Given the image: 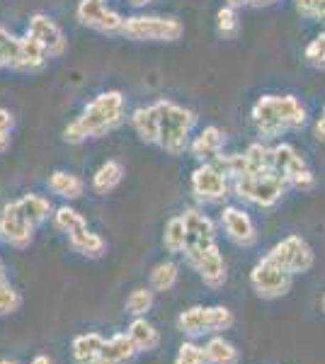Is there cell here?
<instances>
[{
  "instance_id": "cell-1",
  "label": "cell",
  "mask_w": 325,
  "mask_h": 364,
  "mask_svg": "<svg viewBox=\"0 0 325 364\" xmlns=\"http://www.w3.org/2000/svg\"><path fill=\"white\" fill-rule=\"evenodd\" d=\"M127 119V102L119 90H107L92 97L82 107V112L63 129V141L70 146L85 144L90 139H100L105 134L114 132Z\"/></svg>"
},
{
  "instance_id": "cell-2",
  "label": "cell",
  "mask_w": 325,
  "mask_h": 364,
  "mask_svg": "<svg viewBox=\"0 0 325 364\" xmlns=\"http://www.w3.org/2000/svg\"><path fill=\"white\" fill-rule=\"evenodd\" d=\"M250 119L260 141H277L289 132L304 129L309 114L294 95H262L252 105Z\"/></svg>"
},
{
  "instance_id": "cell-3",
  "label": "cell",
  "mask_w": 325,
  "mask_h": 364,
  "mask_svg": "<svg viewBox=\"0 0 325 364\" xmlns=\"http://www.w3.org/2000/svg\"><path fill=\"white\" fill-rule=\"evenodd\" d=\"M161 107V134H158V146L168 156H182L190 151L192 129L197 127V114L192 109L182 107L173 100H158Z\"/></svg>"
},
{
  "instance_id": "cell-4",
  "label": "cell",
  "mask_w": 325,
  "mask_h": 364,
  "mask_svg": "<svg viewBox=\"0 0 325 364\" xmlns=\"http://www.w3.org/2000/svg\"><path fill=\"white\" fill-rule=\"evenodd\" d=\"M233 195L243 202L252 204L257 209H272L282 202L287 192V182L282 180V175L277 170H262V173H243L238 175L233 182Z\"/></svg>"
},
{
  "instance_id": "cell-5",
  "label": "cell",
  "mask_w": 325,
  "mask_h": 364,
  "mask_svg": "<svg viewBox=\"0 0 325 364\" xmlns=\"http://www.w3.org/2000/svg\"><path fill=\"white\" fill-rule=\"evenodd\" d=\"M235 323L233 311L226 306H190L175 318V328L190 340L221 336Z\"/></svg>"
},
{
  "instance_id": "cell-6",
  "label": "cell",
  "mask_w": 325,
  "mask_h": 364,
  "mask_svg": "<svg viewBox=\"0 0 325 364\" xmlns=\"http://www.w3.org/2000/svg\"><path fill=\"white\" fill-rule=\"evenodd\" d=\"M185 34V25L177 17L161 15H134L127 17L122 37L132 42H177Z\"/></svg>"
},
{
  "instance_id": "cell-7",
  "label": "cell",
  "mask_w": 325,
  "mask_h": 364,
  "mask_svg": "<svg viewBox=\"0 0 325 364\" xmlns=\"http://www.w3.org/2000/svg\"><path fill=\"white\" fill-rule=\"evenodd\" d=\"M272 166L282 175L289 187L299 192H311L316 187V175L301 151L292 144H275L272 146Z\"/></svg>"
},
{
  "instance_id": "cell-8",
  "label": "cell",
  "mask_w": 325,
  "mask_h": 364,
  "mask_svg": "<svg viewBox=\"0 0 325 364\" xmlns=\"http://www.w3.org/2000/svg\"><path fill=\"white\" fill-rule=\"evenodd\" d=\"M267 257L275 265L287 269L289 274H306L309 269L316 265V252L309 245V240L301 236H287L282 238L277 245H272Z\"/></svg>"
},
{
  "instance_id": "cell-9",
  "label": "cell",
  "mask_w": 325,
  "mask_h": 364,
  "mask_svg": "<svg viewBox=\"0 0 325 364\" xmlns=\"http://www.w3.org/2000/svg\"><path fill=\"white\" fill-rule=\"evenodd\" d=\"M250 287L260 299H282L292 291L294 274L270 260L267 255L260 257L255 267L250 269Z\"/></svg>"
},
{
  "instance_id": "cell-10",
  "label": "cell",
  "mask_w": 325,
  "mask_h": 364,
  "mask_svg": "<svg viewBox=\"0 0 325 364\" xmlns=\"http://www.w3.org/2000/svg\"><path fill=\"white\" fill-rule=\"evenodd\" d=\"M192 195L199 204H218L228 197L230 178L214 163H199L190 178Z\"/></svg>"
},
{
  "instance_id": "cell-11",
  "label": "cell",
  "mask_w": 325,
  "mask_h": 364,
  "mask_svg": "<svg viewBox=\"0 0 325 364\" xmlns=\"http://www.w3.org/2000/svg\"><path fill=\"white\" fill-rule=\"evenodd\" d=\"M34 233L37 226L25 216V211L20 209V202H8L0 209V240L10 248L25 250L34 243Z\"/></svg>"
},
{
  "instance_id": "cell-12",
  "label": "cell",
  "mask_w": 325,
  "mask_h": 364,
  "mask_svg": "<svg viewBox=\"0 0 325 364\" xmlns=\"http://www.w3.org/2000/svg\"><path fill=\"white\" fill-rule=\"evenodd\" d=\"M185 260L209 289H221V287L226 284L228 267H226V260H223V252L218 248V243L211 245V248L194 252V255L185 257Z\"/></svg>"
},
{
  "instance_id": "cell-13",
  "label": "cell",
  "mask_w": 325,
  "mask_h": 364,
  "mask_svg": "<svg viewBox=\"0 0 325 364\" xmlns=\"http://www.w3.org/2000/svg\"><path fill=\"white\" fill-rule=\"evenodd\" d=\"M75 17L80 25L92 27L102 34H122V27L127 22L117 10L107 8L105 0H80L75 8Z\"/></svg>"
},
{
  "instance_id": "cell-14",
  "label": "cell",
  "mask_w": 325,
  "mask_h": 364,
  "mask_svg": "<svg viewBox=\"0 0 325 364\" xmlns=\"http://www.w3.org/2000/svg\"><path fill=\"white\" fill-rule=\"evenodd\" d=\"M182 219H185V228H187V248H185V257L194 255V252L211 248L216 245V224L199 209H185L182 211Z\"/></svg>"
},
{
  "instance_id": "cell-15",
  "label": "cell",
  "mask_w": 325,
  "mask_h": 364,
  "mask_svg": "<svg viewBox=\"0 0 325 364\" xmlns=\"http://www.w3.org/2000/svg\"><path fill=\"white\" fill-rule=\"evenodd\" d=\"M221 228L226 233V238L238 245V248H252L257 243V228L252 224L250 214L240 207H233V204L223 207Z\"/></svg>"
},
{
  "instance_id": "cell-16",
  "label": "cell",
  "mask_w": 325,
  "mask_h": 364,
  "mask_svg": "<svg viewBox=\"0 0 325 364\" xmlns=\"http://www.w3.org/2000/svg\"><path fill=\"white\" fill-rule=\"evenodd\" d=\"M27 34L32 39H37V42L44 46L46 54L51 58H58L66 54L68 49V39L66 34H63V29L56 25L54 20H51L49 15H32L29 17V25H27Z\"/></svg>"
},
{
  "instance_id": "cell-17",
  "label": "cell",
  "mask_w": 325,
  "mask_h": 364,
  "mask_svg": "<svg viewBox=\"0 0 325 364\" xmlns=\"http://www.w3.org/2000/svg\"><path fill=\"white\" fill-rule=\"evenodd\" d=\"M139 348L134 345V340L129 338V333H114L105 340L102 352H100L95 364H134L139 360Z\"/></svg>"
},
{
  "instance_id": "cell-18",
  "label": "cell",
  "mask_w": 325,
  "mask_h": 364,
  "mask_svg": "<svg viewBox=\"0 0 325 364\" xmlns=\"http://www.w3.org/2000/svg\"><path fill=\"white\" fill-rule=\"evenodd\" d=\"M223 146H226V134L218 127L209 124V127H204L197 136H192L190 154L197 158L199 163H211L223 154Z\"/></svg>"
},
{
  "instance_id": "cell-19",
  "label": "cell",
  "mask_w": 325,
  "mask_h": 364,
  "mask_svg": "<svg viewBox=\"0 0 325 364\" xmlns=\"http://www.w3.org/2000/svg\"><path fill=\"white\" fill-rule=\"evenodd\" d=\"M129 122H132L136 136L144 144L158 146V134H161V107H158V102L146 105V107H136L132 117H129Z\"/></svg>"
},
{
  "instance_id": "cell-20",
  "label": "cell",
  "mask_w": 325,
  "mask_h": 364,
  "mask_svg": "<svg viewBox=\"0 0 325 364\" xmlns=\"http://www.w3.org/2000/svg\"><path fill=\"white\" fill-rule=\"evenodd\" d=\"M68 248L75 255L87 257V260H100V257L107 255V240L92 231V228H80V231L68 236Z\"/></svg>"
},
{
  "instance_id": "cell-21",
  "label": "cell",
  "mask_w": 325,
  "mask_h": 364,
  "mask_svg": "<svg viewBox=\"0 0 325 364\" xmlns=\"http://www.w3.org/2000/svg\"><path fill=\"white\" fill-rule=\"evenodd\" d=\"M51 195L66 199V202H75L85 195V180L75 173H68V170H54L49 175V182H46Z\"/></svg>"
},
{
  "instance_id": "cell-22",
  "label": "cell",
  "mask_w": 325,
  "mask_h": 364,
  "mask_svg": "<svg viewBox=\"0 0 325 364\" xmlns=\"http://www.w3.org/2000/svg\"><path fill=\"white\" fill-rule=\"evenodd\" d=\"M105 340L107 338L95 331L75 336L70 340V360H73V364H95L100 352H102Z\"/></svg>"
},
{
  "instance_id": "cell-23",
  "label": "cell",
  "mask_w": 325,
  "mask_h": 364,
  "mask_svg": "<svg viewBox=\"0 0 325 364\" xmlns=\"http://www.w3.org/2000/svg\"><path fill=\"white\" fill-rule=\"evenodd\" d=\"M127 333L134 340V345L139 348L141 355H149V352H156L161 348V331L149 321V316L146 318H132Z\"/></svg>"
},
{
  "instance_id": "cell-24",
  "label": "cell",
  "mask_w": 325,
  "mask_h": 364,
  "mask_svg": "<svg viewBox=\"0 0 325 364\" xmlns=\"http://www.w3.org/2000/svg\"><path fill=\"white\" fill-rule=\"evenodd\" d=\"M49 58L51 56L46 54L44 46L27 34V37H20V51H17V61L13 70H27V73H32V70H39L44 66Z\"/></svg>"
},
{
  "instance_id": "cell-25",
  "label": "cell",
  "mask_w": 325,
  "mask_h": 364,
  "mask_svg": "<svg viewBox=\"0 0 325 364\" xmlns=\"http://www.w3.org/2000/svg\"><path fill=\"white\" fill-rule=\"evenodd\" d=\"M124 180V166L119 161H105L102 166L92 175V192L97 197H107L110 192H114Z\"/></svg>"
},
{
  "instance_id": "cell-26",
  "label": "cell",
  "mask_w": 325,
  "mask_h": 364,
  "mask_svg": "<svg viewBox=\"0 0 325 364\" xmlns=\"http://www.w3.org/2000/svg\"><path fill=\"white\" fill-rule=\"evenodd\" d=\"M20 202V209L25 211V216L29 221H32L34 226H41V224H46V221L54 216V207H51V202L46 197H41V195H34V192H29V195L25 197H20L17 199Z\"/></svg>"
},
{
  "instance_id": "cell-27",
  "label": "cell",
  "mask_w": 325,
  "mask_h": 364,
  "mask_svg": "<svg viewBox=\"0 0 325 364\" xmlns=\"http://www.w3.org/2000/svg\"><path fill=\"white\" fill-rule=\"evenodd\" d=\"M177 279H180V265L175 260H163L151 269L149 287L156 294H165V291L175 289Z\"/></svg>"
},
{
  "instance_id": "cell-28",
  "label": "cell",
  "mask_w": 325,
  "mask_h": 364,
  "mask_svg": "<svg viewBox=\"0 0 325 364\" xmlns=\"http://www.w3.org/2000/svg\"><path fill=\"white\" fill-rule=\"evenodd\" d=\"M153 306H156V291L151 287H136L132 294L127 296V301H124V311L132 318H146L153 311Z\"/></svg>"
},
{
  "instance_id": "cell-29",
  "label": "cell",
  "mask_w": 325,
  "mask_h": 364,
  "mask_svg": "<svg viewBox=\"0 0 325 364\" xmlns=\"http://www.w3.org/2000/svg\"><path fill=\"white\" fill-rule=\"evenodd\" d=\"M206 355H209L211 364H238L240 362V352L230 340L223 336H211L204 343Z\"/></svg>"
},
{
  "instance_id": "cell-30",
  "label": "cell",
  "mask_w": 325,
  "mask_h": 364,
  "mask_svg": "<svg viewBox=\"0 0 325 364\" xmlns=\"http://www.w3.org/2000/svg\"><path fill=\"white\" fill-rule=\"evenodd\" d=\"M163 245L168 252L173 255H185V248H187V228H185V219L182 214L173 216V219L165 224V231H163Z\"/></svg>"
},
{
  "instance_id": "cell-31",
  "label": "cell",
  "mask_w": 325,
  "mask_h": 364,
  "mask_svg": "<svg viewBox=\"0 0 325 364\" xmlns=\"http://www.w3.org/2000/svg\"><path fill=\"white\" fill-rule=\"evenodd\" d=\"M51 221H54V228H56V231L66 233V236H70V233H75V231H80V228H87L85 216H82L78 209L68 207V204L58 207V209L54 211V216H51Z\"/></svg>"
},
{
  "instance_id": "cell-32",
  "label": "cell",
  "mask_w": 325,
  "mask_h": 364,
  "mask_svg": "<svg viewBox=\"0 0 325 364\" xmlns=\"http://www.w3.org/2000/svg\"><path fill=\"white\" fill-rule=\"evenodd\" d=\"M22 309V294L20 289L8 279V274H0V318L17 314Z\"/></svg>"
},
{
  "instance_id": "cell-33",
  "label": "cell",
  "mask_w": 325,
  "mask_h": 364,
  "mask_svg": "<svg viewBox=\"0 0 325 364\" xmlns=\"http://www.w3.org/2000/svg\"><path fill=\"white\" fill-rule=\"evenodd\" d=\"M173 364H211V360H209V355H206L204 345H199L197 340L187 338L185 343L177 348Z\"/></svg>"
},
{
  "instance_id": "cell-34",
  "label": "cell",
  "mask_w": 325,
  "mask_h": 364,
  "mask_svg": "<svg viewBox=\"0 0 325 364\" xmlns=\"http://www.w3.org/2000/svg\"><path fill=\"white\" fill-rule=\"evenodd\" d=\"M17 51H20V37L10 34V29L0 25V70L15 68Z\"/></svg>"
},
{
  "instance_id": "cell-35",
  "label": "cell",
  "mask_w": 325,
  "mask_h": 364,
  "mask_svg": "<svg viewBox=\"0 0 325 364\" xmlns=\"http://www.w3.org/2000/svg\"><path fill=\"white\" fill-rule=\"evenodd\" d=\"M240 29V20H238V13H235L233 5H223L218 8L216 13V32L221 34L223 39H233Z\"/></svg>"
},
{
  "instance_id": "cell-36",
  "label": "cell",
  "mask_w": 325,
  "mask_h": 364,
  "mask_svg": "<svg viewBox=\"0 0 325 364\" xmlns=\"http://www.w3.org/2000/svg\"><path fill=\"white\" fill-rule=\"evenodd\" d=\"M306 63L318 70H325V29L318 32L316 37L311 39L309 46H306Z\"/></svg>"
},
{
  "instance_id": "cell-37",
  "label": "cell",
  "mask_w": 325,
  "mask_h": 364,
  "mask_svg": "<svg viewBox=\"0 0 325 364\" xmlns=\"http://www.w3.org/2000/svg\"><path fill=\"white\" fill-rule=\"evenodd\" d=\"M13 129H15V117L10 109L0 107V156L10 149L13 144Z\"/></svg>"
},
{
  "instance_id": "cell-38",
  "label": "cell",
  "mask_w": 325,
  "mask_h": 364,
  "mask_svg": "<svg viewBox=\"0 0 325 364\" xmlns=\"http://www.w3.org/2000/svg\"><path fill=\"white\" fill-rule=\"evenodd\" d=\"M297 3V10L304 17H311L313 15V5H316V0H294Z\"/></svg>"
},
{
  "instance_id": "cell-39",
  "label": "cell",
  "mask_w": 325,
  "mask_h": 364,
  "mask_svg": "<svg viewBox=\"0 0 325 364\" xmlns=\"http://www.w3.org/2000/svg\"><path fill=\"white\" fill-rule=\"evenodd\" d=\"M311 20L325 22V0H316V5H313V15H311Z\"/></svg>"
},
{
  "instance_id": "cell-40",
  "label": "cell",
  "mask_w": 325,
  "mask_h": 364,
  "mask_svg": "<svg viewBox=\"0 0 325 364\" xmlns=\"http://www.w3.org/2000/svg\"><path fill=\"white\" fill-rule=\"evenodd\" d=\"M0 364H20V362H13V360H0ZM29 364H54V360H51L49 355H37Z\"/></svg>"
},
{
  "instance_id": "cell-41",
  "label": "cell",
  "mask_w": 325,
  "mask_h": 364,
  "mask_svg": "<svg viewBox=\"0 0 325 364\" xmlns=\"http://www.w3.org/2000/svg\"><path fill=\"white\" fill-rule=\"evenodd\" d=\"M316 136L318 141H325V107H323V114L318 117V122H316Z\"/></svg>"
},
{
  "instance_id": "cell-42",
  "label": "cell",
  "mask_w": 325,
  "mask_h": 364,
  "mask_svg": "<svg viewBox=\"0 0 325 364\" xmlns=\"http://www.w3.org/2000/svg\"><path fill=\"white\" fill-rule=\"evenodd\" d=\"M275 3H279V0H245V5H250V8H270Z\"/></svg>"
},
{
  "instance_id": "cell-43",
  "label": "cell",
  "mask_w": 325,
  "mask_h": 364,
  "mask_svg": "<svg viewBox=\"0 0 325 364\" xmlns=\"http://www.w3.org/2000/svg\"><path fill=\"white\" fill-rule=\"evenodd\" d=\"M129 3H132L134 8H146V5L153 3V0H129Z\"/></svg>"
},
{
  "instance_id": "cell-44",
  "label": "cell",
  "mask_w": 325,
  "mask_h": 364,
  "mask_svg": "<svg viewBox=\"0 0 325 364\" xmlns=\"http://www.w3.org/2000/svg\"><path fill=\"white\" fill-rule=\"evenodd\" d=\"M228 5H233V8H240V5H245V0H228Z\"/></svg>"
},
{
  "instance_id": "cell-45",
  "label": "cell",
  "mask_w": 325,
  "mask_h": 364,
  "mask_svg": "<svg viewBox=\"0 0 325 364\" xmlns=\"http://www.w3.org/2000/svg\"><path fill=\"white\" fill-rule=\"evenodd\" d=\"M321 311L325 314V294H323V299H321Z\"/></svg>"
},
{
  "instance_id": "cell-46",
  "label": "cell",
  "mask_w": 325,
  "mask_h": 364,
  "mask_svg": "<svg viewBox=\"0 0 325 364\" xmlns=\"http://www.w3.org/2000/svg\"><path fill=\"white\" fill-rule=\"evenodd\" d=\"M0 274H5V265H3V260H0Z\"/></svg>"
}]
</instances>
